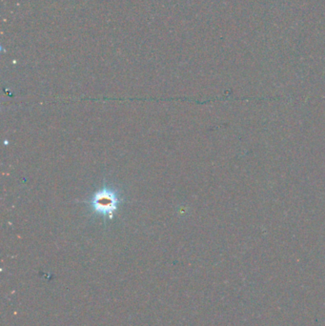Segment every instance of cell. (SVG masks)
Listing matches in <instances>:
<instances>
[{"instance_id":"6da1fadb","label":"cell","mask_w":325,"mask_h":326,"mask_svg":"<svg viewBox=\"0 0 325 326\" xmlns=\"http://www.w3.org/2000/svg\"><path fill=\"white\" fill-rule=\"evenodd\" d=\"M123 202L124 196L121 189L108 183H104L84 201L91 215L100 217L104 223L115 217Z\"/></svg>"}]
</instances>
